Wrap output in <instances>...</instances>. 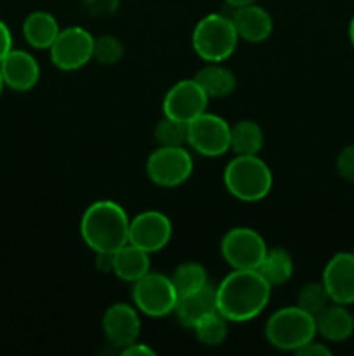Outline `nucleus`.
I'll list each match as a JSON object with an SVG mask.
<instances>
[{"mask_svg": "<svg viewBox=\"0 0 354 356\" xmlns=\"http://www.w3.org/2000/svg\"><path fill=\"white\" fill-rule=\"evenodd\" d=\"M193 170V156L186 146H158L146 160V176L162 188L180 186L189 179Z\"/></svg>", "mask_w": 354, "mask_h": 356, "instance_id": "0eeeda50", "label": "nucleus"}, {"mask_svg": "<svg viewBox=\"0 0 354 356\" xmlns=\"http://www.w3.org/2000/svg\"><path fill=\"white\" fill-rule=\"evenodd\" d=\"M94 264L99 273H113V252H96Z\"/></svg>", "mask_w": 354, "mask_h": 356, "instance_id": "473e14b6", "label": "nucleus"}, {"mask_svg": "<svg viewBox=\"0 0 354 356\" xmlns=\"http://www.w3.org/2000/svg\"><path fill=\"white\" fill-rule=\"evenodd\" d=\"M351 252H353V254H354V245H353V250H351Z\"/></svg>", "mask_w": 354, "mask_h": 356, "instance_id": "e433bc0d", "label": "nucleus"}, {"mask_svg": "<svg viewBox=\"0 0 354 356\" xmlns=\"http://www.w3.org/2000/svg\"><path fill=\"white\" fill-rule=\"evenodd\" d=\"M229 16H231L239 40L260 44V42L267 40L273 33V17L262 6H257L255 2L231 9Z\"/></svg>", "mask_w": 354, "mask_h": 356, "instance_id": "dca6fc26", "label": "nucleus"}, {"mask_svg": "<svg viewBox=\"0 0 354 356\" xmlns=\"http://www.w3.org/2000/svg\"><path fill=\"white\" fill-rule=\"evenodd\" d=\"M295 355L298 356H330L332 355V350L326 346L325 343H316V337L312 341H309L307 344H304L302 348H298L295 351Z\"/></svg>", "mask_w": 354, "mask_h": 356, "instance_id": "c756f323", "label": "nucleus"}, {"mask_svg": "<svg viewBox=\"0 0 354 356\" xmlns=\"http://www.w3.org/2000/svg\"><path fill=\"white\" fill-rule=\"evenodd\" d=\"M208 101H210V97L207 96V92L201 89L196 80L184 79L174 83L167 90L165 97H163L162 110L165 117L187 124L194 117L207 111Z\"/></svg>", "mask_w": 354, "mask_h": 356, "instance_id": "9b49d317", "label": "nucleus"}, {"mask_svg": "<svg viewBox=\"0 0 354 356\" xmlns=\"http://www.w3.org/2000/svg\"><path fill=\"white\" fill-rule=\"evenodd\" d=\"M271 291L257 270H231L215 287L217 312L233 323L250 322L266 309Z\"/></svg>", "mask_w": 354, "mask_h": 356, "instance_id": "f257e3e1", "label": "nucleus"}, {"mask_svg": "<svg viewBox=\"0 0 354 356\" xmlns=\"http://www.w3.org/2000/svg\"><path fill=\"white\" fill-rule=\"evenodd\" d=\"M330 302H332V299H330L323 282H309L298 291L295 305L304 309V312H307L309 315L316 316Z\"/></svg>", "mask_w": 354, "mask_h": 356, "instance_id": "bb28decb", "label": "nucleus"}, {"mask_svg": "<svg viewBox=\"0 0 354 356\" xmlns=\"http://www.w3.org/2000/svg\"><path fill=\"white\" fill-rule=\"evenodd\" d=\"M0 73L6 87L16 92H28L40 80V65L31 52L12 47L0 61Z\"/></svg>", "mask_w": 354, "mask_h": 356, "instance_id": "2eb2a0df", "label": "nucleus"}, {"mask_svg": "<svg viewBox=\"0 0 354 356\" xmlns=\"http://www.w3.org/2000/svg\"><path fill=\"white\" fill-rule=\"evenodd\" d=\"M179 294L172 278L163 273H146L132 285V302L139 313L149 318H163L172 315L176 309Z\"/></svg>", "mask_w": 354, "mask_h": 356, "instance_id": "423d86ee", "label": "nucleus"}, {"mask_svg": "<svg viewBox=\"0 0 354 356\" xmlns=\"http://www.w3.org/2000/svg\"><path fill=\"white\" fill-rule=\"evenodd\" d=\"M130 218L113 200L92 202L80 218V236L94 252H117L128 243Z\"/></svg>", "mask_w": 354, "mask_h": 356, "instance_id": "f03ea898", "label": "nucleus"}, {"mask_svg": "<svg viewBox=\"0 0 354 356\" xmlns=\"http://www.w3.org/2000/svg\"><path fill=\"white\" fill-rule=\"evenodd\" d=\"M267 249L262 235L246 226L231 228L221 240V254L231 270H257Z\"/></svg>", "mask_w": 354, "mask_h": 356, "instance_id": "1a4fd4ad", "label": "nucleus"}, {"mask_svg": "<svg viewBox=\"0 0 354 356\" xmlns=\"http://www.w3.org/2000/svg\"><path fill=\"white\" fill-rule=\"evenodd\" d=\"M337 172L347 183L354 184V145L344 146L337 155Z\"/></svg>", "mask_w": 354, "mask_h": 356, "instance_id": "c85d7f7f", "label": "nucleus"}, {"mask_svg": "<svg viewBox=\"0 0 354 356\" xmlns=\"http://www.w3.org/2000/svg\"><path fill=\"white\" fill-rule=\"evenodd\" d=\"M187 146L203 156H221L231 149V125L215 113L203 111L187 122Z\"/></svg>", "mask_w": 354, "mask_h": 356, "instance_id": "6e6552de", "label": "nucleus"}, {"mask_svg": "<svg viewBox=\"0 0 354 356\" xmlns=\"http://www.w3.org/2000/svg\"><path fill=\"white\" fill-rule=\"evenodd\" d=\"M332 302L354 305V254L339 252L326 263L321 277Z\"/></svg>", "mask_w": 354, "mask_h": 356, "instance_id": "4468645a", "label": "nucleus"}, {"mask_svg": "<svg viewBox=\"0 0 354 356\" xmlns=\"http://www.w3.org/2000/svg\"><path fill=\"white\" fill-rule=\"evenodd\" d=\"M172 282L177 289V294L184 296L189 294V292L198 291V289L205 287L208 284L207 270H205L203 264L196 263V261H186V263H180L179 266L174 270L172 273Z\"/></svg>", "mask_w": 354, "mask_h": 356, "instance_id": "b1692460", "label": "nucleus"}, {"mask_svg": "<svg viewBox=\"0 0 354 356\" xmlns=\"http://www.w3.org/2000/svg\"><path fill=\"white\" fill-rule=\"evenodd\" d=\"M224 186L236 200L260 202L273 190V172L259 155H236L226 165Z\"/></svg>", "mask_w": 354, "mask_h": 356, "instance_id": "7ed1b4c3", "label": "nucleus"}, {"mask_svg": "<svg viewBox=\"0 0 354 356\" xmlns=\"http://www.w3.org/2000/svg\"><path fill=\"white\" fill-rule=\"evenodd\" d=\"M349 40L354 47V16L351 17V21H349Z\"/></svg>", "mask_w": 354, "mask_h": 356, "instance_id": "f704fd0d", "label": "nucleus"}, {"mask_svg": "<svg viewBox=\"0 0 354 356\" xmlns=\"http://www.w3.org/2000/svg\"><path fill=\"white\" fill-rule=\"evenodd\" d=\"M149 268H151L149 254L132 243H127L113 252V275L120 280L134 284L149 273Z\"/></svg>", "mask_w": 354, "mask_h": 356, "instance_id": "aec40b11", "label": "nucleus"}, {"mask_svg": "<svg viewBox=\"0 0 354 356\" xmlns=\"http://www.w3.org/2000/svg\"><path fill=\"white\" fill-rule=\"evenodd\" d=\"M228 323L229 320L226 316H222L219 312H214L205 316V318H201L191 330L203 346L217 348L228 337Z\"/></svg>", "mask_w": 354, "mask_h": 356, "instance_id": "393cba45", "label": "nucleus"}, {"mask_svg": "<svg viewBox=\"0 0 354 356\" xmlns=\"http://www.w3.org/2000/svg\"><path fill=\"white\" fill-rule=\"evenodd\" d=\"M52 65L61 72H76L92 61L94 37L82 26H68L59 31L49 49Z\"/></svg>", "mask_w": 354, "mask_h": 356, "instance_id": "9d476101", "label": "nucleus"}, {"mask_svg": "<svg viewBox=\"0 0 354 356\" xmlns=\"http://www.w3.org/2000/svg\"><path fill=\"white\" fill-rule=\"evenodd\" d=\"M59 28L54 14L47 10H33L23 21V37L30 47L38 51H49L58 38Z\"/></svg>", "mask_w": 354, "mask_h": 356, "instance_id": "6ab92c4d", "label": "nucleus"}, {"mask_svg": "<svg viewBox=\"0 0 354 356\" xmlns=\"http://www.w3.org/2000/svg\"><path fill=\"white\" fill-rule=\"evenodd\" d=\"M264 146V131L255 120H238L231 125V149L236 155H259Z\"/></svg>", "mask_w": 354, "mask_h": 356, "instance_id": "5701e85b", "label": "nucleus"}, {"mask_svg": "<svg viewBox=\"0 0 354 356\" xmlns=\"http://www.w3.org/2000/svg\"><path fill=\"white\" fill-rule=\"evenodd\" d=\"M101 327L108 343L121 350L139 339L141 334L139 309L127 302H115L104 312Z\"/></svg>", "mask_w": 354, "mask_h": 356, "instance_id": "ddd939ff", "label": "nucleus"}, {"mask_svg": "<svg viewBox=\"0 0 354 356\" xmlns=\"http://www.w3.org/2000/svg\"><path fill=\"white\" fill-rule=\"evenodd\" d=\"M153 136L158 146H187V124L163 115L162 120L156 122Z\"/></svg>", "mask_w": 354, "mask_h": 356, "instance_id": "a878e982", "label": "nucleus"}, {"mask_svg": "<svg viewBox=\"0 0 354 356\" xmlns=\"http://www.w3.org/2000/svg\"><path fill=\"white\" fill-rule=\"evenodd\" d=\"M10 49H12V33L6 21L0 19V61L9 54Z\"/></svg>", "mask_w": 354, "mask_h": 356, "instance_id": "7c9ffc66", "label": "nucleus"}, {"mask_svg": "<svg viewBox=\"0 0 354 356\" xmlns=\"http://www.w3.org/2000/svg\"><path fill=\"white\" fill-rule=\"evenodd\" d=\"M194 80L210 99L228 97L236 89V75L222 63H207V66L198 70Z\"/></svg>", "mask_w": 354, "mask_h": 356, "instance_id": "412c9836", "label": "nucleus"}, {"mask_svg": "<svg viewBox=\"0 0 354 356\" xmlns=\"http://www.w3.org/2000/svg\"><path fill=\"white\" fill-rule=\"evenodd\" d=\"M224 2L229 9H236V7H243V6H248V3H253L255 0H224Z\"/></svg>", "mask_w": 354, "mask_h": 356, "instance_id": "72a5a7b5", "label": "nucleus"}, {"mask_svg": "<svg viewBox=\"0 0 354 356\" xmlns=\"http://www.w3.org/2000/svg\"><path fill=\"white\" fill-rule=\"evenodd\" d=\"M124 44L118 40L115 35H99L94 38V54L92 59H96L103 66H113L124 58Z\"/></svg>", "mask_w": 354, "mask_h": 356, "instance_id": "cd10ccee", "label": "nucleus"}, {"mask_svg": "<svg viewBox=\"0 0 354 356\" xmlns=\"http://www.w3.org/2000/svg\"><path fill=\"white\" fill-rule=\"evenodd\" d=\"M172 238V221L160 211L139 212L130 219L128 243L146 250L148 254L165 249Z\"/></svg>", "mask_w": 354, "mask_h": 356, "instance_id": "f8f14e48", "label": "nucleus"}, {"mask_svg": "<svg viewBox=\"0 0 354 356\" xmlns=\"http://www.w3.org/2000/svg\"><path fill=\"white\" fill-rule=\"evenodd\" d=\"M3 87H6V83H3L2 73H0V96H2V92H3Z\"/></svg>", "mask_w": 354, "mask_h": 356, "instance_id": "c9c22d12", "label": "nucleus"}, {"mask_svg": "<svg viewBox=\"0 0 354 356\" xmlns=\"http://www.w3.org/2000/svg\"><path fill=\"white\" fill-rule=\"evenodd\" d=\"M294 259L288 250L283 247H274V249H267L266 256H264L262 263L259 264L257 271L260 277L271 285V287H280V285L287 284L294 275Z\"/></svg>", "mask_w": 354, "mask_h": 356, "instance_id": "4be33fe9", "label": "nucleus"}, {"mask_svg": "<svg viewBox=\"0 0 354 356\" xmlns=\"http://www.w3.org/2000/svg\"><path fill=\"white\" fill-rule=\"evenodd\" d=\"M238 33L229 14L212 13L201 17L191 35L193 51L205 63H224L238 45Z\"/></svg>", "mask_w": 354, "mask_h": 356, "instance_id": "20e7f679", "label": "nucleus"}, {"mask_svg": "<svg viewBox=\"0 0 354 356\" xmlns=\"http://www.w3.org/2000/svg\"><path fill=\"white\" fill-rule=\"evenodd\" d=\"M314 320L316 334L328 343H344L354 334V313H351L346 305L330 302Z\"/></svg>", "mask_w": 354, "mask_h": 356, "instance_id": "f3484780", "label": "nucleus"}, {"mask_svg": "<svg viewBox=\"0 0 354 356\" xmlns=\"http://www.w3.org/2000/svg\"><path fill=\"white\" fill-rule=\"evenodd\" d=\"M214 312H217V298H215V287H212L210 284L189 294L179 296V301L174 309L179 323L186 329H193L201 318Z\"/></svg>", "mask_w": 354, "mask_h": 356, "instance_id": "a211bd4d", "label": "nucleus"}, {"mask_svg": "<svg viewBox=\"0 0 354 356\" xmlns=\"http://www.w3.org/2000/svg\"><path fill=\"white\" fill-rule=\"evenodd\" d=\"M120 355H124V356H155L156 351L153 350V348H149L148 344L135 341V343L121 348Z\"/></svg>", "mask_w": 354, "mask_h": 356, "instance_id": "2f4dec72", "label": "nucleus"}, {"mask_svg": "<svg viewBox=\"0 0 354 356\" xmlns=\"http://www.w3.org/2000/svg\"><path fill=\"white\" fill-rule=\"evenodd\" d=\"M264 334L273 348L294 353L318 336L314 316L298 308L297 305L274 312L267 318Z\"/></svg>", "mask_w": 354, "mask_h": 356, "instance_id": "39448f33", "label": "nucleus"}]
</instances>
